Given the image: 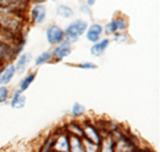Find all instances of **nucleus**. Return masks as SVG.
<instances>
[{
	"instance_id": "obj_1",
	"label": "nucleus",
	"mask_w": 160,
	"mask_h": 152,
	"mask_svg": "<svg viewBox=\"0 0 160 152\" xmlns=\"http://www.w3.org/2000/svg\"><path fill=\"white\" fill-rule=\"evenodd\" d=\"M87 28H88L87 22H84V20H80V19L79 20H75V22H72L66 28L67 36H64L63 42H66V43H68L69 45H71V43L76 42L80 35H83L84 32L87 31Z\"/></svg>"
},
{
	"instance_id": "obj_2",
	"label": "nucleus",
	"mask_w": 160,
	"mask_h": 152,
	"mask_svg": "<svg viewBox=\"0 0 160 152\" xmlns=\"http://www.w3.org/2000/svg\"><path fill=\"white\" fill-rule=\"evenodd\" d=\"M47 40L49 44H60L64 40V31L59 25H51L47 29Z\"/></svg>"
},
{
	"instance_id": "obj_3",
	"label": "nucleus",
	"mask_w": 160,
	"mask_h": 152,
	"mask_svg": "<svg viewBox=\"0 0 160 152\" xmlns=\"http://www.w3.org/2000/svg\"><path fill=\"white\" fill-rule=\"evenodd\" d=\"M87 40L92 43H98L100 42V36H102L103 32V27L100 24H91L87 28Z\"/></svg>"
},
{
	"instance_id": "obj_4",
	"label": "nucleus",
	"mask_w": 160,
	"mask_h": 152,
	"mask_svg": "<svg viewBox=\"0 0 160 152\" xmlns=\"http://www.w3.org/2000/svg\"><path fill=\"white\" fill-rule=\"evenodd\" d=\"M15 72H16V69H15L13 64H9L6 68H3L0 71V85H2V87H6V84H8L12 80Z\"/></svg>"
},
{
	"instance_id": "obj_5",
	"label": "nucleus",
	"mask_w": 160,
	"mask_h": 152,
	"mask_svg": "<svg viewBox=\"0 0 160 152\" xmlns=\"http://www.w3.org/2000/svg\"><path fill=\"white\" fill-rule=\"evenodd\" d=\"M83 134H84V136H87V140L92 141V143H93V144H96V145H99V144H100V141H102L100 134L93 128L92 125H89L88 123L86 124V127H84Z\"/></svg>"
},
{
	"instance_id": "obj_6",
	"label": "nucleus",
	"mask_w": 160,
	"mask_h": 152,
	"mask_svg": "<svg viewBox=\"0 0 160 152\" xmlns=\"http://www.w3.org/2000/svg\"><path fill=\"white\" fill-rule=\"evenodd\" d=\"M31 16L35 23L42 24L44 20H46V7H44L43 4H36L31 11Z\"/></svg>"
},
{
	"instance_id": "obj_7",
	"label": "nucleus",
	"mask_w": 160,
	"mask_h": 152,
	"mask_svg": "<svg viewBox=\"0 0 160 152\" xmlns=\"http://www.w3.org/2000/svg\"><path fill=\"white\" fill-rule=\"evenodd\" d=\"M68 145H69V152H86L82 138H78L75 135L68 136Z\"/></svg>"
},
{
	"instance_id": "obj_8",
	"label": "nucleus",
	"mask_w": 160,
	"mask_h": 152,
	"mask_svg": "<svg viewBox=\"0 0 160 152\" xmlns=\"http://www.w3.org/2000/svg\"><path fill=\"white\" fill-rule=\"evenodd\" d=\"M69 53H71V45H69L68 43H66V42H62L56 48L53 49V52H52L53 56L58 58V59L67 58Z\"/></svg>"
},
{
	"instance_id": "obj_9",
	"label": "nucleus",
	"mask_w": 160,
	"mask_h": 152,
	"mask_svg": "<svg viewBox=\"0 0 160 152\" xmlns=\"http://www.w3.org/2000/svg\"><path fill=\"white\" fill-rule=\"evenodd\" d=\"M126 22H124L123 19H115L112 20V22H109L107 24V28H106V31L108 33H116L119 31H123L124 28H126Z\"/></svg>"
},
{
	"instance_id": "obj_10",
	"label": "nucleus",
	"mask_w": 160,
	"mask_h": 152,
	"mask_svg": "<svg viewBox=\"0 0 160 152\" xmlns=\"http://www.w3.org/2000/svg\"><path fill=\"white\" fill-rule=\"evenodd\" d=\"M108 44H109L108 39H103V40H100V42L95 43L91 47V53L93 55V56H102V55L106 52Z\"/></svg>"
},
{
	"instance_id": "obj_11",
	"label": "nucleus",
	"mask_w": 160,
	"mask_h": 152,
	"mask_svg": "<svg viewBox=\"0 0 160 152\" xmlns=\"http://www.w3.org/2000/svg\"><path fill=\"white\" fill-rule=\"evenodd\" d=\"M26 101H27L26 96L23 95L22 91L18 89L16 92L13 94V98L11 100V107L12 108H23L24 105H26Z\"/></svg>"
},
{
	"instance_id": "obj_12",
	"label": "nucleus",
	"mask_w": 160,
	"mask_h": 152,
	"mask_svg": "<svg viewBox=\"0 0 160 152\" xmlns=\"http://www.w3.org/2000/svg\"><path fill=\"white\" fill-rule=\"evenodd\" d=\"M31 53H23L22 56H20L16 62V65H15V69H18L19 73H23L24 69L27 68V65L29 64V62H31Z\"/></svg>"
},
{
	"instance_id": "obj_13",
	"label": "nucleus",
	"mask_w": 160,
	"mask_h": 152,
	"mask_svg": "<svg viewBox=\"0 0 160 152\" xmlns=\"http://www.w3.org/2000/svg\"><path fill=\"white\" fill-rule=\"evenodd\" d=\"M55 147H56V151L58 152H69L68 136L62 135L56 141H55Z\"/></svg>"
},
{
	"instance_id": "obj_14",
	"label": "nucleus",
	"mask_w": 160,
	"mask_h": 152,
	"mask_svg": "<svg viewBox=\"0 0 160 152\" xmlns=\"http://www.w3.org/2000/svg\"><path fill=\"white\" fill-rule=\"evenodd\" d=\"M33 80H35V73H29V75H27L26 78H24L22 82H20L19 91H22V92H23V91H27V88L32 84Z\"/></svg>"
},
{
	"instance_id": "obj_15",
	"label": "nucleus",
	"mask_w": 160,
	"mask_h": 152,
	"mask_svg": "<svg viewBox=\"0 0 160 152\" xmlns=\"http://www.w3.org/2000/svg\"><path fill=\"white\" fill-rule=\"evenodd\" d=\"M58 13L60 15V16L63 18H72L73 16V9L69 8L68 6H64V4H60V6H58Z\"/></svg>"
},
{
	"instance_id": "obj_16",
	"label": "nucleus",
	"mask_w": 160,
	"mask_h": 152,
	"mask_svg": "<svg viewBox=\"0 0 160 152\" xmlns=\"http://www.w3.org/2000/svg\"><path fill=\"white\" fill-rule=\"evenodd\" d=\"M11 55H12L11 48H9L7 44L0 42V59H8Z\"/></svg>"
},
{
	"instance_id": "obj_17",
	"label": "nucleus",
	"mask_w": 160,
	"mask_h": 152,
	"mask_svg": "<svg viewBox=\"0 0 160 152\" xmlns=\"http://www.w3.org/2000/svg\"><path fill=\"white\" fill-rule=\"evenodd\" d=\"M51 56H52V53L49 52V51H46V52H43L40 56H38V59L35 60V64H36V65H42L44 63H47L48 60L51 59Z\"/></svg>"
},
{
	"instance_id": "obj_18",
	"label": "nucleus",
	"mask_w": 160,
	"mask_h": 152,
	"mask_svg": "<svg viewBox=\"0 0 160 152\" xmlns=\"http://www.w3.org/2000/svg\"><path fill=\"white\" fill-rule=\"evenodd\" d=\"M86 112V108H84V105H82L80 103H75L72 105V115L73 116H80Z\"/></svg>"
},
{
	"instance_id": "obj_19",
	"label": "nucleus",
	"mask_w": 160,
	"mask_h": 152,
	"mask_svg": "<svg viewBox=\"0 0 160 152\" xmlns=\"http://www.w3.org/2000/svg\"><path fill=\"white\" fill-rule=\"evenodd\" d=\"M113 147H115V143L112 138H108L103 144V148H102V152H113Z\"/></svg>"
},
{
	"instance_id": "obj_20",
	"label": "nucleus",
	"mask_w": 160,
	"mask_h": 152,
	"mask_svg": "<svg viewBox=\"0 0 160 152\" xmlns=\"http://www.w3.org/2000/svg\"><path fill=\"white\" fill-rule=\"evenodd\" d=\"M84 149H86V152H96L98 151V148H99V145H96V144H93L92 141H89V140H84Z\"/></svg>"
},
{
	"instance_id": "obj_21",
	"label": "nucleus",
	"mask_w": 160,
	"mask_h": 152,
	"mask_svg": "<svg viewBox=\"0 0 160 152\" xmlns=\"http://www.w3.org/2000/svg\"><path fill=\"white\" fill-rule=\"evenodd\" d=\"M7 98H8V89L6 87L0 85V104L4 103V101L7 100Z\"/></svg>"
},
{
	"instance_id": "obj_22",
	"label": "nucleus",
	"mask_w": 160,
	"mask_h": 152,
	"mask_svg": "<svg viewBox=\"0 0 160 152\" xmlns=\"http://www.w3.org/2000/svg\"><path fill=\"white\" fill-rule=\"evenodd\" d=\"M79 67L80 68H87V69H95L96 68V64H93V63H82V64H79Z\"/></svg>"
},
{
	"instance_id": "obj_23",
	"label": "nucleus",
	"mask_w": 160,
	"mask_h": 152,
	"mask_svg": "<svg viewBox=\"0 0 160 152\" xmlns=\"http://www.w3.org/2000/svg\"><path fill=\"white\" fill-rule=\"evenodd\" d=\"M139 152H144V151H139Z\"/></svg>"
}]
</instances>
